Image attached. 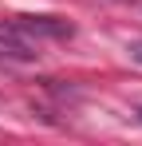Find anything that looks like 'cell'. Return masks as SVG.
I'll return each mask as SVG.
<instances>
[{
	"label": "cell",
	"mask_w": 142,
	"mask_h": 146,
	"mask_svg": "<svg viewBox=\"0 0 142 146\" xmlns=\"http://www.w3.org/2000/svg\"><path fill=\"white\" fill-rule=\"evenodd\" d=\"M138 115H142V111H138Z\"/></svg>",
	"instance_id": "277c9868"
},
{
	"label": "cell",
	"mask_w": 142,
	"mask_h": 146,
	"mask_svg": "<svg viewBox=\"0 0 142 146\" xmlns=\"http://www.w3.org/2000/svg\"><path fill=\"white\" fill-rule=\"evenodd\" d=\"M126 51H130V59H134V63H142V40H130Z\"/></svg>",
	"instance_id": "3957f363"
},
{
	"label": "cell",
	"mask_w": 142,
	"mask_h": 146,
	"mask_svg": "<svg viewBox=\"0 0 142 146\" xmlns=\"http://www.w3.org/2000/svg\"><path fill=\"white\" fill-rule=\"evenodd\" d=\"M0 55H8V59H24V63H28V59L40 55V44L28 40L12 20H0Z\"/></svg>",
	"instance_id": "7a4b0ae2"
},
{
	"label": "cell",
	"mask_w": 142,
	"mask_h": 146,
	"mask_svg": "<svg viewBox=\"0 0 142 146\" xmlns=\"http://www.w3.org/2000/svg\"><path fill=\"white\" fill-rule=\"evenodd\" d=\"M12 24L36 44L40 40H71L75 36V24L63 20V16H12Z\"/></svg>",
	"instance_id": "6da1fadb"
}]
</instances>
